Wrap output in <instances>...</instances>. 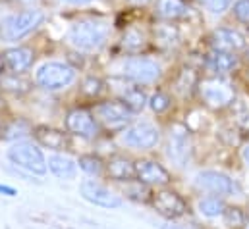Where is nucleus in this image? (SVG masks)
<instances>
[{
  "label": "nucleus",
  "mask_w": 249,
  "mask_h": 229,
  "mask_svg": "<svg viewBox=\"0 0 249 229\" xmlns=\"http://www.w3.org/2000/svg\"><path fill=\"white\" fill-rule=\"evenodd\" d=\"M43 17L45 16L41 10H23V12L12 14L6 19H2L0 35H2V39L10 41V43L19 41V39L27 37L31 31H35L41 25Z\"/></svg>",
  "instance_id": "f03ea898"
},
{
  "label": "nucleus",
  "mask_w": 249,
  "mask_h": 229,
  "mask_svg": "<svg viewBox=\"0 0 249 229\" xmlns=\"http://www.w3.org/2000/svg\"><path fill=\"white\" fill-rule=\"evenodd\" d=\"M4 139H21L29 133H33V129L29 127V123L25 119H14L6 129H4Z\"/></svg>",
  "instance_id": "cd10ccee"
},
{
  "label": "nucleus",
  "mask_w": 249,
  "mask_h": 229,
  "mask_svg": "<svg viewBox=\"0 0 249 229\" xmlns=\"http://www.w3.org/2000/svg\"><path fill=\"white\" fill-rule=\"evenodd\" d=\"M79 189H81L83 198L89 200L95 206H101V208H118V206H122V200L114 193H110L107 187H103L101 183L83 181Z\"/></svg>",
  "instance_id": "ddd939ff"
},
{
  "label": "nucleus",
  "mask_w": 249,
  "mask_h": 229,
  "mask_svg": "<svg viewBox=\"0 0 249 229\" xmlns=\"http://www.w3.org/2000/svg\"><path fill=\"white\" fill-rule=\"evenodd\" d=\"M93 114L107 129H122L131 121L133 110L122 100H105L95 106Z\"/></svg>",
  "instance_id": "0eeeda50"
},
{
  "label": "nucleus",
  "mask_w": 249,
  "mask_h": 229,
  "mask_svg": "<svg viewBox=\"0 0 249 229\" xmlns=\"http://www.w3.org/2000/svg\"><path fill=\"white\" fill-rule=\"evenodd\" d=\"M2 67H4V60H2V56H0V71H2Z\"/></svg>",
  "instance_id": "ea45409f"
},
{
  "label": "nucleus",
  "mask_w": 249,
  "mask_h": 229,
  "mask_svg": "<svg viewBox=\"0 0 249 229\" xmlns=\"http://www.w3.org/2000/svg\"><path fill=\"white\" fill-rule=\"evenodd\" d=\"M209 41H211V47L214 50H224V52H240V50H244L248 47L246 37L240 31L232 29V27H218V29H214L211 33Z\"/></svg>",
  "instance_id": "f8f14e48"
},
{
  "label": "nucleus",
  "mask_w": 249,
  "mask_h": 229,
  "mask_svg": "<svg viewBox=\"0 0 249 229\" xmlns=\"http://www.w3.org/2000/svg\"><path fill=\"white\" fill-rule=\"evenodd\" d=\"M77 164H79V168L83 172L89 173V175H101L103 168H105L103 160L99 156H95V154H83V156H79V162Z\"/></svg>",
  "instance_id": "bb28decb"
},
{
  "label": "nucleus",
  "mask_w": 249,
  "mask_h": 229,
  "mask_svg": "<svg viewBox=\"0 0 249 229\" xmlns=\"http://www.w3.org/2000/svg\"><path fill=\"white\" fill-rule=\"evenodd\" d=\"M107 173L114 181H133L135 177V164L125 156H112L107 162Z\"/></svg>",
  "instance_id": "aec40b11"
},
{
  "label": "nucleus",
  "mask_w": 249,
  "mask_h": 229,
  "mask_svg": "<svg viewBox=\"0 0 249 229\" xmlns=\"http://www.w3.org/2000/svg\"><path fill=\"white\" fill-rule=\"evenodd\" d=\"M170 104H172V98H170L166 93H162V91L155 93V95L149 98V106H151V110H153L155 114H164V112L170 108Z\"/></svg>",
  "instance_id": "c85d7f7f"
},
{
  "label": "nucleus",
  "mask_w": 249,
  "mask_h": 229,
  "mask_svg": "<svg viewBox=\"0 0 249 229\" xmlns=\"http://www.w3.org/2000/svg\"><path fill=\"white\" fill-rule=\"evenodd\" d=\"M160 135H159V129L151 123H135V125H129L125 127L124 135H122V141H124L127 147L131 148H141V150H149L153 147H157Z\"/></svg>",
  "instance_id": "9d476101"
},
{
  "label": "nucleus",
  "mask_w": 249,
  "mask_h": 229,
  "mask_svg": "<svg viewBox=\"0 0 249 229\" xmlns=\"http://www.w3.org/2000/svg\"><path fill=\"white\" fill-rule=\"evenodd\" d=\"M18 2H29V0H18Z\"/></svg>",
  "instance_id": "a19ab883"
},
{
  "label": "nucleus",
  "mask_w": 249,
  "mask_h": 229,
  "mask_svg": "<svg viewBox=\"0 0 249 229\" xmlns=\"http://www.w3.org/2000/svg\"><path fill=\"white\" fill-rule=\"evenodd\" d=\"M66 4H73V6H83V4H89V2H93V0H62Z\"/></svg>",
  "instance_id": "f704fd0d"
},
{
  "label": "nucleus",
  "mask_w": 249,
  "mask_h": 229,
  "mask_svg": "<svg viewBox=\"0 0 249 229\" xmlns=\"http://www.w3.org/2000/svg\"><path fill=\"white\" fill-rule=\"evenodd\" d=\"M168 156L178 162L180 166L186 162L189 156V135L184 125H174L170 131V141H168Z\"/></svg>",
  "instance_id": "2eb2a0df"
},
{
  "label": "nucleus",
  "mask_w": 249,
  "mask_h": 229,
  "mask_svg": "<svg viewBox=\"0 0 249 229\" xmlns=\"http://www.w3.org/2000/svg\"><path fill=\"white\" fill-rule=\"evenodd\" d=\"M8 158L18 168H21V170H25L29 173H37V175H45L47 168H49L43 152L31 143H16L8 150Z\"/></svg>",
  "instance_id": "39448f33"
},
{
  "label": "nucleus",
  "mask_w": 249,
  "mask_h": 229,
  "mask_svg": "<svg viewBox=\"0 0 249 229\" xmlns=\"http://www.w3.org/2000/svg\"><path fill=\"white\" fill-rule=\"evenodd\" d=\"M120 100L125 102L133 112L143 110L145 104H147V97H145V93L139 87H127L124 93H122V98Z\"/></svg>",
  "instance_id": "393cba45"
},
{
  "label": "nucleus",
  "mask_w": 249,
  "mask_h": 229,
  "mask_svg": "<svg viewBox=\"0 0 249 229\" xmlns=\"http://www.w3.org/2000/svg\"><path fill=\"white\" fill-rule=\"evenodd\" d=\"M222 218H224V222L228 224V226H232V228H238V226H244L246 224V214L240 210V208H232V206H226V210H224V214H222Z\"/></svg>",
  "instance_id": "7c9ffc66"
},
{
  "label": "nucleus",
  "mask_w": 249,
  "mask_h": 229,
  "mask_svg": "<svg viewBox=\"0 0 249 229\" xmlns=\"http://www.w3.org/2000/svg\"><path fill=\"white\" fill-rule=\"evenodd\" d=\"M242 158H244V162L249 166V143L244 147V150H242Z\"/></svg>",
  "instance_id": "c9c22d12"
},
{
  "label": "nucleus",
  "mask_w": 249,
  "mask_h": 229,
  "mask_svg": "<svg viewBox=\"0 0 249 229\" xmlns=\"http://www.w3.org/2000/svg\"><path fill=\"white\" fill-rule=\"evenodd\" d=\"M0 131H2V123H0Z\"/></svg>",
  "instance_id": "37998d69"
},
{
  "label": "nucleus",
  "mask_w": 249,
  "mask_h": 229,
  "mask_svg": "<svg viewBox=\"0 0 249 229\" xmlns=\"http://www.w3.org/2000/svg\"><path fill=\"white\" fill-rule=\"evenodd\" d=\"M0 89L12 95H25L31 91V81L23 77V73L16 71H0Z\"/></svg>",
  "instance_id": "412c9836"
},
{
  "label": "nucleus",
  "mask_w": 249,
  "mask_h": 229,
  "mask_svg": "<svg viewBox=\"0 0 249 229\" xmlns=\"http://www.w3.org/2000/svg\"><path fill=\"white\" fill-rule=\"evenodd\" d=\"M151 202H153V208L160 216H164L168 220H176V218L184 216L187 212V202L184 200V196L178 195L172 189H166V187H162L160 191H157L153 195Z\"/></svg>",
  "instance_id": "6e6552de"
},
{
  "label": "nucleus",
  "mask_w": 249,
  "mask_h": 229,
  "mask_svg": "<svg viewBox=\"0 0 249 229\" xmlns=\"http://www.w3.org/2000/svg\"><path fill=\"white\" fill-rule=\"evenodd\" d=\"M129 4H135V6H145V4H149L151 0H127Z\"/></svg>",
  "instance_id": "4c0bfd02"
},
{
  "label": "nucleus",
  "mask_w": 249,
  "mask_h": 229,
  "mask_svg": "<svg viewBox=\"0 0 249 229\" xmlns=\"http://www.w3.org/2000/svg\"><path fill=\"white\" fill-rule=\"evenodd\" d=\"M232 14L238 21L242 23H248L249 25V0H238L232 8Z\"/></svg>",
  "instance_id": "2f4dec72"
},
{
  "label": "nucleus",
  "mask_w": 249,
  "mask_h": 229,
  "mask_svg": "<svg viewBox=\"0 0 249 229\" xmlns=\"http://www.w3.org/2000/svg\"><path fill=\"white\" fill-rule=\"evenodd\" d=\"M103 89H105V83L99 77H87L81 83V93L87 97H99L103 93Z\"/></svg>",
  "instance_id": "c756f323"
},
{
  "label": "nucleus",
  "mask_w": 249,
  "mask_h": 229,
  "mask_svg": "<svg viewBox=\"0 0 249 229\" xmlns=\"http://www.w3.org/2000/svg\"><path fill=\"white\" fill-rule=\"evenodd\" d=\"M122 75L137 85H149L160 77V65L149 58L131 56L122 62Z\"/></svg>",
  "instance_id": "423d86ee"
},
{
  "label": "nucleus",
  "mask_w": 249,
  "mask_h": 229,
  "mask_svg": "<svg viewBox=\"0 0 249 229\" xmlns=\"http://www.w3.org/2000/svg\"><path fill=\"white\" fill-rule=\"evenodd\" d=\"M135 177L139 183L149 185V187H166L172 181L168 170L162 164H159L157 160L135 162Z\"/></svg>",
  "instance_id": "9b49d317"
},
{
  "label": "nucleus",
  "mask_w": 249,
  "mask_h": 229,
  "mask_svg": "<svg viewBox=\"0 0 249 229\" xmlns=\"http://www.w3.org/2000/svg\"><path fill=\"white\" fill-rule=\"evenodd\" d=\"M248 60H249V49H248Z\"/></svg>",
  "instance_id": "79ce46f5"
},
{
  "label": "nucleus",
  "mask_w": 249,
  "mask_h": 229,
  "mask_svg": "<svg viewBox=\"0 0 249 229\" xmlns=\"http://www.w3.org/2000/svg\"><path fill=\"white\" fill-rule=\"evenodd\" d=\"M47 164H49V170L54 173L56 177H60V179H71L75 175V164L68 156L54 154V156L49 158Z\"/></svg>",
  "instance_id": "5701e85b"
},
{
  "label": "nucleus",
  "mask_w": 249,
  "mask_h": 229,
  "mask_svg": "<svg viewBox=\"0 0 249 229\" xmlns=\"http://www.w3.org/2000/svg\"><path fill=\"white\" fill-rule=\"evenodd\" d=\"M2 60H4V65L10 69V71H16V73H23L31 67L33 60H35V54L31 49L27 47H16V49H10L2 54Z\"/></svg>",
  "instance_id": "a211bd4d"
},
{
  "label": "nucleus",
  "mask_w": 249,
  "mask_h": 229,
  "mask_svg": "<svg viewBox=\"0 0 249 229\" xmlns=\"http://www.w3.org/2000/svg\"><path fill=\"white\" fill-rule=\"evenodd\" d=\"M240 60L236 56V52H224V50H211L205 58V67L209 71H213L214 75H224L230 73L238 67Z\"/></svg>",
  "instance_id": "dca6fc26"
},
{
  "label": "nucleus",
  "mask_w": 249,
  "mask_h": 229,
  "mask_svg": "<svg viewBox=\"0 0 249 229\" xmlns=\"http://www.w3.org/2000/svg\"><path fill=\"white\" fill-rule=\"evenodd\" d=\"M33 137L37 139V143L45 148H51V150H66L70 141H68V135L60 131V129H54V127H49V125H39L33 129Z\"/></svg>",
  "instance_id": "f3484780"
},
{
  "label": "nucleus",
  "mask_w": 249,
  "mask_h": 229,
  "mask_svg": "<svg viewBox=\"0 0 249 229\" xmlns=\"http://www.w3.org/2000/svg\"><path fill=\"white\" fill-rule=\"evenodd\" d=\"M197 187L209 191V193H214V195H220V196H226V195H232L236 191V185L234 181L220 172H201L197 173V179H195Z\"/></svg>",
  "instance_id": "4468645a"
},
{
  "label": "nucleus",
  "mask_w": 249,
  "mask_h": 229,
  "mask_svg": "<svg viewBox=\"0 0 249 229\" xmlns=\"http://www.w3.org/2000/svg\"><path fill=\"white\" fill-rule=\"evenodd\" d=\"M224 210H226V204L218 196H207L199 200V212L207 218H218L224 214Z\"/></svg>",
  "instance_id": "b1692460"
},
{
  "label": "nucleus",
  "mask_w": 249,
  "mask_h": 229,
  "mask_svg": "<svg viewBox=\"0 0 249 229\" xmlns=\"http://www.w3.org/2000/svg\"><path fill=\"white\" fill-rule=\"evenodd\" d=\"M153 37H155V43L162 49H172L174 45H178L180 41V33H178V27L172 25V21H164V23H159L155 29H153Z\"/></svg>",
  "instance_id": "4be33fe9"
},
{
  "label": "nucleus",
  "mask_w": 249,
  "mask_h": 229,
  "mask_svg": "<svg viewBox=\"0 0 249 229\" xmlns=\"http://www.w3.org/2000/svg\"><path fill=\"white\" fill-rule=\"evenodd\" d=\"M187 12H189V6L184 0H157V6H155V14L162 21L182 19L187 16Z\"/></svg>",
  "instance_id": "6ab92c4d"
},
{
  "label": "nucleus",
  "mask_w": 249,
  "mask_h": 229,
  "mask_svg": "<svg viewBox=\"0 0 249 229\" xmlns=\"http://www.w3.org/2000/svg\"><path fill=\"white\" fill-rule=\"evenodd\" d=\"M37 83L47 91H58L73 83L75 69L64 62H47L37 69Z\"/></svg>",
  "instance_id": "20e7f679"
},
{
  "label": "nucleus",
  "mask_w": 249,
  "mask_h": 229,
  "mask_svg": "<svg viewBox=\"0 0 249 229\" xmlns=\"http://www.w3.org/2000/svg\"><path fill=\"white\" fill-rule=\"evenodd\" d=\"M107 27L99 21H77L70 27L68 39L77 50H97L107 41Z\"/></svg>",
  "instance_id": "7ed1b4c3"
},
{
  "label": "nucleus",
  "mask_w": 249,
  "mask_h": 229,
  "mask_svg": "<svg viewBox=\"0 0 249 229\" xmlns=\"http://www.w3.org/2000/svg\"><path fill=\"white\" fill-rule=\"evenodd\" d=\"M66 129L71 135H77L83 139H95L99 135V121L93 112L85 108H71L66 114Z\"/></svg>",
  "instance_id": "1a4fd4ad"
},
{
  "label": "nucleus",
  "mask_w": 249,
  "mask_h": 229,
  "mask_svg": "<svg viewBox=\"0 0 249 229\" xmlns=\"http://www.w3.org/2000/svg\"><path fill=\"white\" fill-rule=\"evenodd\" d=\"M145 45H147V37H145V33H143L139 27H129V29L125 31L124 47L127 49V50L135 52V50L145 49Z\"/></svg>",
  "instance_id": "a878e982"
},
{
  "label": "nucleus",
  "mask_w": 249,
  "mask_h": 229,
  "mask_svg": "<svg viewBox=\"0 0 249 229\" xmlns=\"http://www.w3.org/2000/svg\"><path fill=\"white\" fill-rule=\"evenodd\" d=\"M0 193H4V195H8V196H14V195H16V189H14V187L0 185Z\"/></svg>",
  "instance_id": "72a5a7b5"
},
{
  "label": "nucleus",
  "mask_w": 249,
  "mask_h": 229,
  "mask_svg": "<svg viewBox=\"0 0 249 229\" xmlns=\"http://www.w3.org/2000/svg\"><path fill=\"white\" fill-rule=\"evenodd\" d=\"M205 6H207V10L209 12H213V14H222V12H226L228 8H230V4H232V0H201Z\"/></svg>",
  "instance_id": "473e14b6"
},
{
  "label": "nucleus",
  "mask_w": 249,
  "mask_h": 229,
  "mask_svg": "<svg viewBox=\"0 0 249 229\" xmlns=\"http://www.w3.org/2000/svg\"><path fill=\"white\" fill-rule=\"evenodd\" d=\"M160 229H189V228H184V226H176V224H164Z\"/></svg>",
  "instance_id": "e433bc0d"
},
{
  "label": "nucleus",
  "mask_w": 249,
  "mask_h": 229,
  "mask_svg": "<svg viewBox=\"0 0 249 229\" xmlns=\"http://www.w3.org/2000/svg\"><path fill=\"white\" fill-rule=\"evenodd\" d=\"M197 91H199L201 100L213 110H224L236 98L234 87L226 79H222L220 75H213V77L201 79L197 83Z\"/></svg>",
  "instance_id": "f257e3e1"
},
{
  "label": "nucleus",
  "mask_w": 249,
  "mask_h": 229,
  "mask_svg": "<svg viewBox=\"0 0 249 229\" xmlns=\"http://www.w3.org/2000/svg\"><path fill=\"white\" fill-rule=\"evenodd\" d=\"M244 229H249V216L246 218V224H244Z\"/></svg>",
  "instance_id": "58836bf2"
}]
</instances>
